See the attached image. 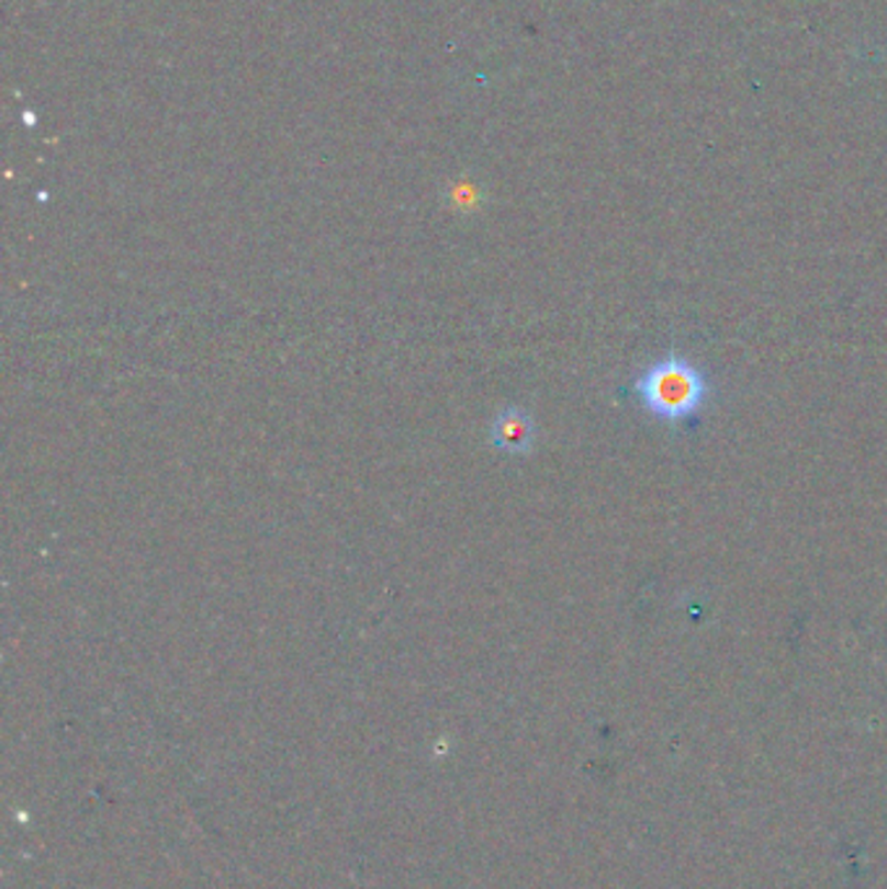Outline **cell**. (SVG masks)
<instances>
[{
    "instance_id": "obj_1",
    "label": "cell",
    "mask_w": 887,
    "mask_h": 889,
    "mask_svg": "<svg viewBox=\"0 0 887 889\" xmlns=\"http://www.w3.org/2000/svg\"><path fill=\"white\" fill-rule=\"evenodd\" d=\"M636 393L645 412L669 425L695 419L710 398L706 372L685 357L669 355L636 378Z\"/></svg>"
},
{
    "instance_id": "obj_2",
    "label": "cell",
    "mask_w": 887,
    "mask_h": 889,
    "mask_svg": "<svg viewBox=\"0 0 887 889\" xmlns=\"http://www.w3.org/2000/svg\"><path fill=\"white\" fill-rule=\"evenodd\" d=\"M534 435H537V429H534L531 416L524 408H505L497 416L495 425H492V440H495L497 448L508 450V453H526V450H531Z\"/></svg>"
}]
</instances>
